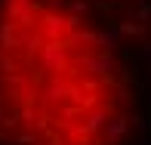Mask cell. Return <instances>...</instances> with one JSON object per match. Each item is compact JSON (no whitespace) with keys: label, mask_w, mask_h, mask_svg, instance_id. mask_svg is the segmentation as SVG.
I'll return each instance as SVG.
<instances>
[{"label":"cell","mask_w":151,"mask_h":145,"mask_svg":"<svg viewBox=\"0 0 151 145\" xmlns=\"http://www.w3.org/2000/svg\"><path fill=\"white\" fill-rule=\"evenodd\" d=\"M114 0H0V130L34 145H105L129 117L136 62Z\"/></svg>","instance_id":"obj_1"}]
</instances>
